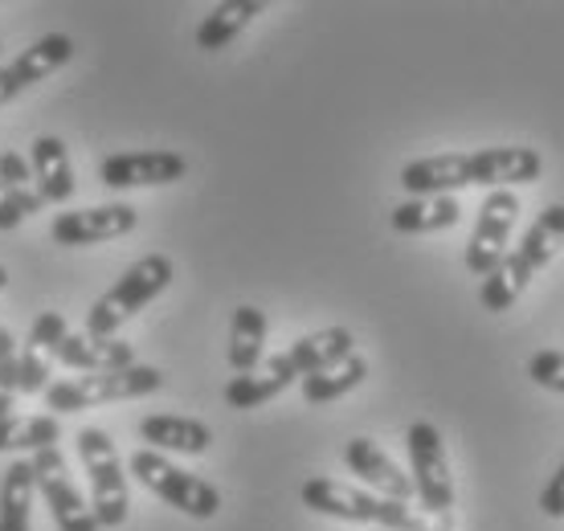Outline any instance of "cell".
<instances>
[{
  "label": "cell",
  "mask_w": 564,
  "mask_h": 531,
  "mask_svg": "<svg viewBox=\"0 0 564 531\" xmlns=\"http://www.w3.org/2000/svg\"><path fill=\"white\" fill-rule=\"evenodd\" d=\"M0 201H4V184H0Z\"/></svg>",
  "instance_id": "836d02e7"
},
{
  "label": "cell",
  "mask_w": 564,
  "mask_h": 531,
  "mask_svg": "<svg viewBox=\"0 0 564 531\" xmlns=\"http://www.w3.org/2000/svg\"><path fill=\"white\" fill-rule=\"evenodd\" d=\"M57 364H66V368H78V372H111V368H131L135 360V348H131L128 339H90L83 336H66L57 344L54 351Z\"/></svg>",
  "instance_id": "ac0fdd59"
},
{
  "label": "cell",
  "mask_w": 564,
  "mask_h": 531,
  "mask_svg": "<svg viewBox=\"0 0 564 531\" xmlns=\"http://www.w3.org/2000/svg\"><path fill=\"white\" fill-rule=\"evenodd\" d=\"M286 351H291V360H295L299 372L311 377V372H324L332 364L348 360L356 351V336L348 327H324V332H311V336L295 339Z\"/></svg>",
  "instance_id": "603a6c76"
},
{
  "label": "cell",
  "mask_w": 564,
  "mask_h": 531,
  "mask_svg": "<svg viewBox=\"0 0 564 531\" xmlns=\"http://www.w3.org/2000/svg\"><path fill=\"white\" fill-rule=\"evenodd\" d=\"M520 221V196L511 188H495L487 193L479 209V221H475V234L466 241V270L487 279L495 266L508 258V241L511 229Z\"/></svg>",
  "instance_id": "30bf717a"
},
{
  "label": "cell",
  "mask_w": 564,
  "mask_h": 531,
  "mask_svg": "<svg viewBox=\"0 0 564 531\" xmlns=\"http://www.w3.org/2000/svg\"><path fill=\"white\" fill-rule=\"evenodd\" d=\"M262 0H226V4H213L209 17L197 25V50H205V54H217V50H226L238 33H246L250 29V21L254 17H262Z\"/></svg>",
  "instance_id": "44dd1931"
},
{
  "label": "cell",
  "mask_w": 564,
  "mask_h": 531,
  "mask_svg": "<svg viewBox=\"0 0 564 531\" xmlns=\"http://www.w3.org/2000/svg\"><path fill=\"white\" fill-rule=\"evenodd\" d=\"M188 160L181 152L169 148H152V152H119L107 155L99 169V181L115 193H128V188H155V184H176L184 181Z\"/></svg>",
  "instance_id": "7c38bea8"
},
{
  "label": "cell",
  "mask_w": 564,
  "mask_h": 531,
  "mask_svg": "<svg viewBox=\"0 0 564 531\" xmlns=\"http://www.w3.org/2000/svg\"><path fill=\"white\" fill-rule=\"evenodd\" d=\"M4 286H9V270H4V266H0V291H4Z\"/></svg>",
  "instance_id": "d6a6232c"
},
{
  "label": "cell",
  "mask_w": 564,
  "mask_h": 531,
  "mask_svg": "<svg viewBox=\"0 0 564 531\" xmlns=\"http://www.w3.org/2000/svg\"><path fill=\"white\" fill-rule=\"evenodd\" d=\"M70 336V327H66V315L62 311H42L37 319H33V327H29V339L25 348L29 351H42V356H50L54 360L57 344Z\"/></svg>",
  "instance_id": "484cf974"
},
{
  "label": "cell",
  "mask_w": 564,
  "mask_h": 531,
  "mask_svg": "<svg viewBox=\"0 0 564 531\" xmlns=\"http://www.w3.org/2000/svg\"><path fill=\"white\" fill-rule=\"evenodd\" d=\"M267 332H270L267 311L250 307V303L234 311V319H229L226 360H229V368H234L238 377H246V372L262 368V351H267Z\"/></svg>",
  "instance_id": "d6986e66"
},
{
  "label": "cell",
  "mask_w": 564,
  "mask_h": 531,
  "mask_svg": "<svg viewBox=\"0 0 564 531\" xmlns=\"http://www.w3.org/2000/svg\"><path fill=\"white\" fill-rule=\"evenodd\" d=\"M164 389V372L152 364H131L111 372H90V377H66L45 389V409L54 413H83V409L115 405V401H135Z\"/></svg>",
  "instance_id": "5b68a950"
},
{
  "label": "cell",
  "mask_w": 564,
  "mask_h": 531,
  "mask_svg": "<svg viewBox=\"0 0 564 531\" xmlns=\"http://www.w3.org/2000/svg\"><path fill=\"white\" fill-rule=\"evenodd\" d=\"M528 377L536 380L540 389H552L564 397V351H556V348L536 351V356L528 360Z\"/></svg>",
  "instance_id": "4316f807"
},
{
  "label": "cell",
  "mask_w": 564,
  "mask_h": 531,
  "mask_svg": "<svg viewBox=\"0 0 564 531\" xmlns=\"http://www.w3.org/2000/svg\"><path fill=\"white\" fill-rule=\"evenodd\" d=\"M422 531H425V528H422Z\"/></svg>",
  "instance_id": "d590c367"
},
{
  "label": "cell",
  "mask_w": 564,
  "mask_h": 531,
  "mask_svg": "<svg viewBox=\"0 0 564 531\" xmlns=\"http://www.w3.org/2000/svg\"><path fill=\"white\" fill-rule=\"evenodd\" d=\"M17 397H21V364L17 356H9V360H0V418L13 413Z\"/></svg>",
  "instance_id": "f1b7e54d"
},
{
  "label": "cell",
  "mask_w": 564,
  "mask_h": 531,
  "mask_svg": "<svg viewBox=\"0 0 564 531\" xmlns=\"http://www.w3.org/2000/svg\"><path fill=\"white\" fill-rule=\"evenodd\" d=\"M303 507L315 516L344 519V523H368V528L381 531H422L425 523L410 511V503H393L384 495H372L365 487H348L336 478H307L303 483Z\"/></svg>",
  "instance_id": "277c9868"
},
{
  "label": "cell",
  "mask_w": 564,
  "mask_h": 531,
  "mask_svg": "<svg viewBox=\"0 0 564 531\" xmlns=\"http://www.w3.org/2000/svg\"><path fill=\"white\" fill-rule=\"evenodd\" d=\"M405 446H410V478L417 499H422V511L430 519H437L442 531H451L454 475H451V454H446L442 430H437L434 421H413L410 434H405Z\"/></svg>",
  "instance_id": "8992f818"
},
{
  "label": "cell",
  "mask_w": 564,
  "mask_h": 531,
  "mask_svg": "<svg viewBox=\"0 0 564 531\" xmlns=\"http://www.w3.org/2000/svg\"><path fill=\"white\" fill-rule=\"evenodd\" d=\"M172 279H176V266H172L169 253H148V258H140L135 266H128L111 291L99 294V299L90 303V311H86V336L115 339V332H119L131 315H140L152 299H160V294L169 291Z\"/></svg>",
  "instance_id": "3957f363"
},
{
  "label": "cell",
  "mask_w": 564,
  "mask_h": 531,
  "mask_svg": "<svg viewBox=\"0 0 564 531\" xmlns=\"http://www.w3.org/2000/svg\"><path fill=\"white\" fill-rule=\"evenodd\" d=\"M140 225V213L128 201H107V205H90V209L57 213L50 225V238L57 246H102V241L128 238Z\"/></svg>",
  "instance_id": "8fae6325"
},
{
  "label": "cell",
  "mask_w": 564,
  "mask_h": 531,
  "mask_svg": "<svg viewBox=\"0 0 564 531\" xmlns=\"http://www.w3.org/2000/svg\"><path fill=\"white\" fill-rule=\"evenodd\" d=\"M295 380H303V372L295 368L291 360V351H279V356H270L262 360V368L254 372H246V377H234L226 384V405L229 409H258L274 401L282 389H291Z\"/></svg>",
  "instance_id": "9a60e30c"
},
{
  "label": "cell",
  "mask_w": 564,
  "mask_h": 531,
  "mask_svg": "<svg viewBox=\"0 0 564 531\" xmlns=\"http://www.w3.org/2000/svg\"><path fill=\"white\" fill-rule=\"evenodd\" d=\"M70 57H74V37H66V33H45V37H37L13 62L0 66V107L13 102L17 95H25L29 86H37L54 71H62Z\"/></svg>",
  "instance_id": "4fadbf2b"
},
{
  "label": "cell",
  "mask_w": 564,
  "mask_h": 531,
  "mask_svg": "<svg viewBox=\"0 0 564 531\" xmlns=\"http://www.w3.org/2000/svg\"><path fill=\"white\" fill-rule=\"evenodd\" d=\"M365 377H368V360L360 356V351H352L348 360L332 364V368H324V372L303 377V401H307V405H332V401L348 397L352 389H360Z\"/></svg>",
  "instance_id": "d4e9b609"
},
{
  "label": "cell",
  "mask_w": 564,
  "mask_h": 531,
  "mask_svg": "<svg viewBox=\"0 0 564 531\" xmlns=\"http://www.w3.org/2000/svg\"><path fill=\"white\" fill-rule=\"evenodd\" d=\"M29 169H33V181H37V193H42L45 205H66L74 196V164L66 143L57 136H37L33 148H29Z\"/></svg>",
  "instance_id": "2e32d148"
},
{
  "label": "cell",
  "mask_w": 564,
  "mask_h": 531,
  "mask_svg": "<svg viewBox=\"0 0 564 531\" xmlns=\"http://www.w3.org/2000/svg\"><path fill=\"white\" fill-rule=\"evenodd\" d=\"M78 458H83L86 478H90V499H95L90 507H95L99 528H123L131 511V495L128 470H123V458H119L111 434L99 425H83L78 430Z\"/></svg>",
  "instance_id": "52a82bcc"
},
{
  "label": "cell",
  "mask_w": 564,
  "mask_h": 531,
  "mask_svg": "<svg viewBox=\"0 0 564 531\" xmlns=\"http://www.w3.org/2000/svg\"><path fill=\"white\" fill-rule=\"evenodd\" d=\"M17 364H21V392H29V397H33V392H45L50 389V384H54V380H50V372H54V360H50V356H42V351H21V356H17Z\"/></svg>",
  "instance_id": "83f0119b"
},
{
  "label": "cell",
  "mask_w": 564,
  "mask_h": 531,
  "mask_svg": "<svg viewBox=\"0 0 564 531\" xmlns=\"http://www.w3.org/2000/svg\"><path fill=\"white\" fill-rule=\"evenodd\" d=\"M33 495H37L33 462H9V470L0 478V531H29V523H33Z\"/></svg>",
  "instance_id": "7402d4cb"
},
{
  "label": "cell",
  "mask_w": 564,
  "mask_h": 531,
  "mask_svg": "<svg viewBox=\"0 0 564 531\" xmlns=\"http://www.w3.org/2000/svg\"><path fill=\"white\" fill-rule=\"evenodd\" d=\"M561 246H564V205H549V209L532 221V229L523 234L520 246L482 279V291H479L482 307L495 311V315H503V311L516 307V299H520V294L528 291V282L536 279L540 270L561 253Z\"/></svg>",
  "instance_id": "7a4b0ae2"
},
{
  "label": "cell",
  "mask_w": 564,
  "mask_h": 531,
  "mask_svg": "<svg viewBox=\"0 0 564 531\" xmlns=\"http://www.w3.org/2000/svg\"><path fill=\"white\" fill-rule=\"evenodd\" d=\"M33 478H37V495L45 499L50 516L62 531H102L99 519H95V507L83 499V490L74 487L70 470H66V458L62 449H37L33 454Z\"/></svg>",
  "instance_id": "9c48e42d"
},
{
  "label": "cell",
  "mask_w": 564,
  "mask_h": 531,
  "mask_svg": "<svg viewBox=\"0 0 564 531\" xmlns=\"http://www.w3.org/2000/svg\"><path fill=\"white\" fill-rule=\"evenodd\" d=\"M140 437L155 454H205L213 446V430L197 418L181 413H152L140 421Z\"/></svg>",
  "instance_id": "e0dca14e"
},
{
  "label": "cell",
  "mask_w": 564,
  "mask_h": 531,
  "mask_svg": "<svg viewBox=\"0 0 564 531\" xmlns=\"http://www.w3.org/2000/svg\"><path fill=\"white\" fill-rule=\"evenodd\" d=\"M540 511L549 519H564V462L556 466V475L549 478V487L540 490Z\"/></svg>",
  "instance_id": "4dcf8cb0"
},
{
  "label": "cell",
  "mask_w": 564,
  "mask_h": 531,
  "mask_svg": "<svg viewBox=\"0 0 564 531\" xmlns=\"http://www.w3.org/2000/svg\"><path fill=\"white\" fill-rule=\"evenodd\" d=\"M458 217H463L458 196H410L389 213V225L397 234H442L458 225Z\"/></svg>",
  "instance_id": "ffe728a7"
},
{
  "label": "cell",
  "mask_w": 564,
  "mask_h": 531,
  "mask_svg": "<svg viewBox=\"0 0 564 531\" xmlns=\"http://www.w3.org/2000/svg\"><path fill=\"white\" fill-rule=\"evenodd\" d=\"M128 470L140 478L143 487L160 495L169 507H176L181 516H193V519H213L221 511V490L197 478L193 470H184L169 454H155V449H135L128 458Z\"/></svg>",
  "instance_id": "ba28073f"
},
{
  "label": "cell",
  "mask_w": 564,
  "mask_h": 531,
  "mask_svg": "<svg viewBox=\"0 0 564 531\" xmlns=\"http://www.w3.org/2000/svg\"><path fill=\"white\" fill-rule=\"evenodd\" d=\"M544 172V155L536 148H482V152L425 155L401 169V188L410 196H454L466 184L482 188H516L532 184Z\"/></svg>",
  "instance_id": "6da1fadb"
},
{
  "label": "cell",
  "mask_w": 564,
  "mask_h": 531,
  "mask_svg": "<svg viewBox=\"0 0 564 531\" xmlns=\"http://www.w3.org/2000/svg\"><path fill=\"white\" fill-rule=\"evenodd\" d=\"M62 442V425L54 413H9L0 418V454H13V449H29V458L37 449H54Z\"/></svg>",
  "instance_id": "cb8c5ba5"
},
{
  "label": "cell",
  "mask_w": 564,
  "mask_h": 531,
  "mask_svg": "<svg viewBox=\"0 0 564 531\" xmlns=\"http://www.w3.org/2000/svg\"><path fill=\"white\" fill-rule=\"evenodd\" d=\"M9 356H17V336L9 327H0V360H9Z\"/></svg>",
  "instance_id": "1f68e13d"
},
{
  "label": "cell",
  "mask_w": 564,
  "mask_h": 531,
  "mask_svg": "<svg viewBox=\"0 0 564 531\" xmlns=\"http://www.w3.org/2000/svg\"><path fill=\"white\" fill-rule=\"evenodd\" d=\"M344 462H348V470H352L372 495H384V499H393V503H410L413 495H417V490H413V478L405 475L372 437H352V442L344 446Z\"/></svg>",
  "instance_id": "5bb4252c"
},
{
  "label": "cell",
  "mask_w": 564,
  "mask_h": 531,
  "mask_svg": "<svg viewBox=\"0 0 564 531\" xmlns=\"http://www.w3.org/2000/svg\"><path fill=\"white\" fill-rule=\"evenodd\" d=\"M372 531H381V528H372Z\"/></svg>",
  "instance_id": "e575fe53"
},
{
  "label": "cell",
  "mask_w": 564,
  "mask_h": 531,
  "mask_svg": "<svg viewBox=\"0 0 564 531\" xmlns=\"http://www.w3.org/2000/svg\"><path fill=\"white\" fill-rule=\"evenodd\" d=\"M29 176H33V169H29L25 155L13 152V148H4V152H0V184H9V188H29Z\"/></svg>",
  "instance_id": "f546056e"
}]
</instances>
